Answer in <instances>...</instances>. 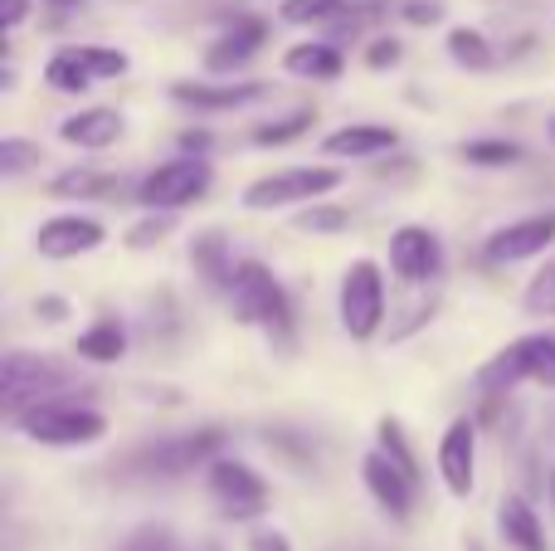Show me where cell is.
<instances>
[{"mask_svg":"<svg viewBox=\"0 0 555 551\" xmlns=\"http://www.w3.org/2000/svg\"><path fill=\"white\" fill-rule=\"evenodd\" d=\"M473 469H478V430L473 420H453L439 439V478L453 498L473 494Z\"/></svg>","mask_w":555,"mask_h":551,"instance_id":"12","label":"cell"},{"mask_svg":"<svg viewBox=\"0 0 555 551\" xmlns=\"http://www.w3.org/2000/svg\"><path fill=\"white\" fill-rule=\"evenodd\" d=\"M400 142L395 127H380V123H351L341 132L326 137V156H380Z\"/></svg>","mask_w":555,"mask_h":551,"instance_id":"19","label":"cell"},{"mask_svg":"<svg viewBox=\"0 0 555 551\" xmlns=\"http://www.w3.org/2000/svg\"><path fill=\"white\" fill-rule=\"evenodd\" d=\"M517 156H521L517 146L498 142V137L492 142H463V162H473V166H512Z\"/></svg>","mask_w":555,"mask_h":551,"instance_id":"27","label":"cell"},{"mask_svg":"<svg viewBox=\"0 0 555 551\" xmlns=\"http://www.w3.org/2000/svg\"><path fill=\"white\" fill-rule=\"evenodd\" d=\"M551 342H555L551 332L512 342L507 351H498V357H492L488 367L478 371V386H482V390H512L517 381H537V371H541V361H546Z\"/></svg>","mask_w":555,"mask_h":551,"instance_id":"10","label":"cell"},{"mask_svg":"<svg viewBox=\"0 0 555 551\" xmlns=\"http://www.w3.org/2000/svg\"><path fill=\"white\" fill-rule=\"evenodd\" d=\"M351 10V0H287L283 20L287 25H326V20H341Z\"/></svg>","mask_w":555,"mask_h":551,"instance_id":"24","label":"cell"},{"mask_svg":"<svg viewBox=\"0 0 555 551\" xmlns=\"http://www.w3.org/2000/svg\"><path fill=\"white\" fill-rule=\"evenodd\" d=\"M35 162H39V146L35 142H20V137H5V142H0V171H5V176L29 171Z\"/></svg>","mask_w":555,"mask_h":551,"instance_id":"28","label":"cell"},{"mask_svg":"<svg viewBox=\"0 0 555 551\" xmlns=\"http://www.w3.org/2000/svg\"><path fill=\"white\" fill-rule=\"evenodd\" d=\"M127 68L122 49H93V44H78V49H59L54 59L44 64V84L59 88V93H83L93 88L98 78H117Z\"/></svg>","mask_w":555,"mask_h":551,"instance_id":"7","label":"cell"},{"mask_svg":"<svg viewBox=\"0 0 555 551\" xmlns=\"http://www.w3.org/2000/svg\"><path fill=\"white\" fill-rule=\"evenodd\" d=\"M551 137H555V117H551Z\"/></svg>","mask_w":555,"mask_h":551,"instance_id":"41","label":"cell"},{"mask_svg":"<svg viewBox=\"0 0 555 551\" xmlns=\"http://www.w3.org/2000/svg\"><path fill=\"white\" fill-rule=\"evenodd\" d=\"M117 551H176V537L171 527H137Z\"/></svg>","mask_w":555,"mask_h":551,"instance_id":"32","label":"cell"},{"mask_svg":"<svg viewBox=\"0 0 555 551\" xmlns=\"http://www.w3.org/2000/svg\"><path fill=\"white\" fill-rule=\"evenodd\" d=\"M555 240V210L546 215H527L517 225H502L498 234L488 240V259L492 264H521V259H537L546 254V244Z\"/></svg>","mask_w":555,"mask_h":551,"instance_id":"14","label":"cell"},{"mask_svg":"<svg viewBox=\"0 0 555 551\" xmlns=\"http://www.w3.org/2000/svg\"><path fill=\"white\" fill-rule=\"evenodd\" d=\"M195 269H201V279L210 283V289H230L234 283V269H240V264L230 259V249H224V240L220 234H201V240H195Z\"/></svg>","mask_w":555,"mask_h":551,"instance_id":"22","label":"cell"},{"mask_svg":"<svg viewBox=\"0 0 555 551\" xmlns=\"http://www.w3.org/2000/svg\"><path fill=\"white\" fill-rule=\"evenodd\" d=\"M230 298H234V312H240V322H249V328H269V332H278V337L293 328L287 293L278 289V279L263 269L259 259H244L240 269H234Z\"/></svg>","mask_w":555,"mask_h":551,"instance_id":"2","label":"cell"},{"mask_svg":"<svg viewBox=\"0 0 555 551\" xmlns=\"http://www.w3.org/2000/svg\"><path fill=\"white\" fill-rule=\"evenodd\" d=\"M341 185L336 166H287V171L259 176V181L244 191L249 210H283V205H302V201H322L326 191Z\"/></svg>","mask_w":555,"mask_h":551,"instance_id":"3","label":"cell"},{"mask_svg":"<svg viewBox=\"0 0 555 551\" xmlns=\"http://www.w3.org/2000/svg\"><path fill=\"white\" fill-rule=\"evenodd\" d=\"M390 269L400 273L404 283H424L439 273V240L420 225H404V230L390 234Z\"/></svg>","mask_w":555,"mask_h":551,"instance_id":"15","label":"cell"},{"mask_svg":"<svg viewBox=\"0 0 555 551\" xmlns=\"http://www.w3.org/2000/svg\"><path fill=\"white\" fill-rule=\"evenodd\" d=\"M215 454H220V430H201V435H171V439H162V445L142 449V454H137V469L176 478V474H191V469H201V464H215Z\"/></svg>","mask_w":555,"mask_h":551,"instance_id":"9","label":"cell"},{"mask_svg":"<svg viewBox=\"0 0 555 551\" xmlns=\"http://www.w3.org/2000/svg\"><path fill=\"white\" fill-rule=\"evenodd\" d=\"M249 551H293V542H287L283 533H273V527H259V533L249 537Z\"/></svg>","mask_w":555,"mask_h":551,"instance_id":"36","label":"cell"},{"mask_svg":"<svg viewBox=\"0 0 555 551\" xmlns=\"http://www.w3.org/2000/svg\"><path fill=\"white\" fill-rule=\"evenodd\" d=\"M297 225H302V230H341V225H346V215L341 210H302V215H297Z\"/></svg>","mask_w":555,"mask_h":551,"instance_id":"33","label":"cell"},{"mask_svg":"<svg viewBox=\"0 0 555 551\" xmlns=\"http://www.w3.org/2000/svg\"><path fill=\"white\" fill-rule=\"evenodd\" d=\"M171 98L185 107H205V113H224V107L259 103L263 84H171Z\"/></svg>","mask_w":555,"mask_h":551,"instance_id":"17","label":"cell"},{"mask_svg":"<svg viewBox=\"0 0 555 551\" xmlns=\"http://www.w3.org/2000/svg\"><path fill=\"white\" fill-rule=\"evenodd\" d=\"M20 435L35 445H54V449H78V445H98L107 435V420L88 406H68V400H39V406L20 410L15 415Z\"/></svg>","mask_w":555,"mask_h":551,"instance_id":"1","label":"cell"},{"mask_svg":"<svg viewBox=\"0 0 555 551\" xmlns=\"http://www.w3.org/2000/svg\"><path fill=\"white\" fill-rule=\"evenodd\" d=\"M307 123H312V113H293V117H283V123H273V127H259L254 142L259 146H283V142H293V137H302Z\"/></svg>","mask_w":555,"mask_h":551,"instance_id":"29","label":"cell"},{"mask_svg":"<svg viewBox=\"0 0 555 551\" xmlns=\"http://www.w3.org/2000/svg\"><path fill=\"white\" fill-rule=\"evenodd\" d=\"M166 225H171V220H156V225H137V230H132V244H152L156 234L166 230Z\"/></svg>","mask_w":555,"mask_h":551,"instance_id":"38","label":"cell"},{"mask_svg":"<svg viewBox=\"0 0 555 551\" xmlns=\"http://www.w3.org/2000/svg\"><path fill=\"white\" fill-rule=\"evenodd\" d=\"M380 449L395 459V464H404L414 478H420V464H414V454H410V445H404V435H400V425H395V420H380Z\"/></svg>","mask_w":555,"mask_h":551,"instance_id":"31","label":"cell"},{"mask_svg":"<svg viewBox=\"0 0 555 551\" xmlns=\"http://www.w3.org/2000/svg\"><path fill=\"white\" fill-rule=\"evenodd\" d=\"M498 527H502V537H507L512 547H521V551H546L541 517L531 513L527 498H507V503H502V513H498Z\"/></svg>","mask_w":555,"mask_h":551,"instance_id":"20","label":"cell"},{"mask_svg":"<svg viewBox=\"0 0 555 551\" xmlns=\"http://www.w3.org/2000/svg\"><path fill=\"white\" fill-rule=\"evenodd\" d=\"M283 68L297 78H317V84H326V78L341 74V54H336V44H297L283 54Z\"/></svg>","mask_w":555,"mask_h":551,"instance_id":"21","label":"cell"},{"mask_svg":"<svg viewBox=\"0 0 555 551\" xmlns=\"http://www.w3.org/2000/svg\"><path fill=\"white\" fill-rule=\"evenodd\" d=\"M449 54H453V64H468V68H488L492 64L488 39H482L478 29H468V25H459L449 35Z\"/></svg>","mask_w":555,"mask_h":551,"instance_id":"26","label":"cell"},{"mask_svg":"<svg viewBox=\"0 0 555 551\" xmlns=\"http://www.w3.org/2000/svg\"><path fill=\"white\" fill-rule=\"evenodd\" d=\"M122 351H127L122 322H98V328H88L78 337V357H88V361H117Z\"/></svg>","mask_w":555,"mask_h":551,"instance_id":"23","label":"cell"},{"mask_svg":"<svg viewBox=\"0 0 555 551\" xmlns=\"http://www.w3.org/2000/svg\"><path fill=\"white\" fill-rule=\"evenodd\" d=\"M263 39H269V25H263V20H249V15L234 20V25L205 49V68H210V74H234V68H244L254 54H259Z\"/></svg>","mask_w":555,"mask_h":551,"instance_id":"16","label":"cell"},{"mask_svg":"<svg viewBox=\"0 0 555 551\" xmlns=\"http://www.w3.org/2000/svg\"><path fill=\"white\" fill-rule=\"evenodd\" d=\"M25 15H29V0H0V20H5V29H15Z\"/></svg>","mask_w":555,"mask_h":551,"instance_id":"37","label":"cell"},{"mask_svg":"<svg viewBox=\"0 0 555 551\" xmlns=\"http://www.w3.org/2000/svg\"><path fill=\"white\" fill-rule=\"evenodd\" d=\"M537 381H546V386H555V342H551V351H546V361H541V371H537Z\"/></svg>","mask_w":555,"mask_h":551,"instance_id":"39","label":"cell"},{"mask_svg":"<svg viewBox=\"0 0 555 551\" xmlns=\"http://www.w3.org/2000/svg\"><path fill=\"white\" fill-rule=\"evenodd\" d=\"M210 494H215V503H220V513L234 517V523H249V517H259L263 508H269V484H263L249 464H240V459H215Z\"/></svg>","mask_w":555,"mask_h":551,"instance_id":"8","label":"cell"},{"mask_svg":"<svg viewBox=\"0 0 555 551\" xmlns=\"http://www.w3.org/2000/svg\"><path fill=\"white\" fill-rule=\"evenodd\" d=\"M385 322V279L371 259H356L341 279V328L356 342H371Z\"/></svg>","mask_w":555,"mask_h":551,"instance_id":"6","label":"cell"},{"mask_svg":"<svg viewBox=\"0 0 555 551\" xmlns=\"http://www.w3.org/2000/svg\"><path fill=\"white\" fill-rule=\"evenodd\" d=\"M365 64H371V68H390V64H400V44H395V39H375V44L365 49Z\"/></svg>","mask_w":555,"mask_h":551,"instance_id":"34","label":"cell"},{"mask_svg":"<svg viewBox=\"0 0 555 551\" xmlns=\"http://www.w3.org/2000/svg\"><path fill=\"white\" fill-rule=\"evenodd\" d=\"M361 478H365V488L375 494V503H380L385 513L410 517V508H414V484H420V478H414L410 469L395 464V459L385 454V449H375V454H365Z\"/></svg>","mask_w":555,"mask_h":551,"instance_id":"13","label":"cell"},{"mask_svg":"<svg viewBox=\"0 0 555 551\" xmlns=\"http://www.w3.org/2000/svg\"><path fill=\"white\" fill-rule=\"evenodd\" d=\"M103 240L107 234L93 215H54V220L39 225L35 249L44 254V259H78V254H93Z\"/></svg>","mask_w":555,"mask_h":551,"instance_id":"11","label":"cell"},{"mask_svg":"<svg viewBox=\"0 0 555 551\" xmlns=\"http://www.w3.org/2000/svg\"><path fill=\"white\" fill-rule=\"evenodd\" d=\"M59 5H78V0H59Z\"/></svg>","mask_w":555,"mask_h":551,"instance_id":"40","label":"cell"},{"mask_svg":"<svg viewBox=\"0 0 555 551\" xmlns=\"http://www.w3.org/2000/svg\"><path fill=\"white\" fill-rule=\"evenodd\" d=\"M54 191L59 195H103V191H113V181H107V176H93V171H64L54 181Z\"/></svg>","mask_w":555,"mask_h":551,"instance_id":"30","label":"cell"},{"mask_svg":"<svg viewBox=\"0 0 555 551\" xmlns=\"http://www.w3.org/2000/svg\"><path fill=\"white\" fill-rule=\"evenodd\" d=\"M64 381H68V371L54 367V361L29 357V351H10V357L0 361V410L15 420L20 410H29L44 396H54Z\"/></svg>","mask_w":555,"mask_h":551,"instance_id":"5","label":"cell"},{"mask_svg":"<svg viewBox=\"0 0 555 551\" xmlns=\"http://www.w3.org/2000/svg\"><path fill=\"white\" fill-rule=\"evenodd\" d=\"M215 171L210 162H201V156H176V162L156 166L152 176H146L142 185H137V201L146 205V210H185V205H195L205 191H210Z\"/></svg>","mask_w":555,"mask_h":551,"instance_id":"4","label":"cell"},{"mask_svg":"<svg viewBox=\"0 0 555 551\" xmlns=\"http://www.w3.org/2000/svg\"><path fill=\"white\" fill-rule=\"evenodd\" d=\"M404 20H410V25H434V20H443V5H434V0H410Z\"/></svg>","mask_w":555,"mask_h":551,"instance_id":"35","label":"cell"},{"mask_svg":"<svg viewBox=\"0 0 555 551\" xmlns=\"http://www.w3.org/2000/svg\"><path fill=\"white\" fill-rule=\"evenodd\" d=\"M521 308H527L531 318H555V254L546 259V269H541L537 279L527 283V293H521Z\"/></svg>","mask_w":555,"mask_h":551,"instance_id":"25","label":"cell"},{"mask_svg":"<svg viewBox=\"0 0 555 551\" xmlns=\"http://www.w3.org/2000/svg\"><path fill=\"white\" fill-rule=\"evenodd\" d=\"M59 137L74 142V146H83V152H103V146H113L117 137H122V117H117L113 107H88V113L64 117Z\"/></svg>","mask_w":555,"mask_h":551,"instance_id":"18","label":"cell"}]
</instances>
